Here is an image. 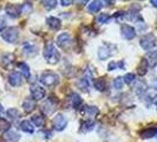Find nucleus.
<instances>
[{
	"label": "nucleus",
	"instance_id": "f257e3e1",
	"mask_svg": "<svg viewBox=\"0 0 157 142\" xmlns=\"http://www.w3.org/2000/svg\"><path fill=\"white\" fill-rule=\"evenodd\" d=\"M44 58L48 64H57L60 61V53L52 41H48L44 46Z\"/></svg>",
	"mask_w": 157,
	"mask_h": 142
},
{
	"label": "nucleus",
	"instance_id": "f03ea898",
	"mask_svg": "<svg viewBox=\"0 0 157 142\" xmlns=\"http://www.w3.org/2000/svg\"><path fill=\"white\" fill-rule=\"evenodd\" d=\"M40 83L46 85V87H55L57 84H59V76L55 73V72H51V71H46L44 73H41L40 76Z\"/></svg>",
	"mask_w": 157,
	"mask_h": 142
},
{
	"label": "nucleus",
	"instance_id": "7ed1b4c3",
	"mask_svg": "<svg viewBox=\"0 0 157 142\" xmlns=\"http://www.w3.org/2000/svg\"><path fill=\"white\" fill-rule=\"evenodd\" d=\"M117 47L113 44H110V43H104L102 46H99L98 49V58L101 61H105L108 58H110L111 56L116 52Z\"/></svg>",
	"mask_w": 157,
	"mask_h": 142
},
{
	"label": "nucleus",
	"instance_id": "20e7f679",
	"mask_svg": "<svg viewBox=\"0 0 157 142\" xmlns=\"http://www.w3.org/2000/svg\"><path fill=\"white\" fill-rule=\"evenodd\" d=\"M1 37L5 41H7L10 44H14L19 37V30L16 26H11L1 33Z\"/></svg>",
	"mask_w": 157,
	"mask_h": 142
},
{
	"label": "nucleus",
	"instance_id": "39448f33",
	"mask_svg": "<svg viewBox=\"0 0 157 142\" xmlns=\"http://www.w3.org/2000/svg\"><path fill=\"white\" fill-rule=\"evenodd\" d=\"M140 45L145 51H150L151 49H154L156 46V37H155V34H152V33L144 34L141 38V40H140Z\"/></svg>",
	"mask_w": 157,
	"mask_h": 142
},
{
	"label": "nucleus",
	"instance_id": "423d86ee",
	"mask_svg": "<svg viewBox=\"0 0 157 142\" xmlns=\"http://www.w3.org/2000/svg\"><path fill=\"white\" fill-rule=\"evenodd\" d=\"M57 45L59 47H62L63 50H70V47L73 45L71 36L67 32L60 33V34L57 37Z\"/></svg>",
	"mask_w": 157,
	"mask_h": 142
},
{
	"label": "nucleus",
	"instance_id": "0eeeda50",
	"mask_svg": "<svg viewBox=\"0 0 157 142\" xmlns=\"http://www.w3.org/2000/svg\"><path fill=\"white\" fill-rule=\"evenodd\" d=\"M30 93H31V96L33 98V101H40L45 97V90L43 88L38 85V84H32L31 88H30Z\"/></svg>",
	"mask_w": 157,
	"mask_h": 142
},
{
	"label": "nucleus",
	"instance_id": "6e6552de",
	"mask_svg": "<svg viewBox=\"0 0 157 142\" xmlns=\"http://www.w3.org/2000/svg\"><path fill=\"white\" fill-rule=\"evenodd\" d=\"M14 61H16L14 53H12V52H6V53H4L2 57H1L0 64H1V66H2L4 69L8 70V69H11V66L13 65Z\"/></svg>",
	"mask_w": 157,
	"mask_h": 142
},
{
	"label": "nucleus",
	"instance_id": "1a4fd4ad",
	"mask_svg": "<svg viewBox=\"0 0 157 142\" xmlns=\"http://www.w3.org/2000/svg\"><path fill=\"white\" fill-rule=\"evenodd\" d=\"M67 126V120L64 116L63 114H57L53 118V127H55L56 130L58 132H62L64 130Z\"/></svg>",
	"mask_w": 157,
	"mask_h": 142
},
{
	"label": "nucleus",
	"instance_id": "9d476101",
	"mask_svg": "<svg viewBox=\"0 0 157 142\" xmlns=\"http://www.w3.org/2000/svg\"><path fill=\"white\" fill-rule=\"evenodd\" d=\"M121 33L125 39H134L136 37V30L132 26L128 25V24H122L121 26Z\"/></svg>",
	"mask_w": 157,
	"mask_h": 142
},
{
	"label": "nucleus",
	"instance_id": "9b49d317",
	"mask_svg": "<svg viewBox=\"0 0 157 142\" xmlns=\"http://www.w3.org/2000/svg\"><path fill=\"white\" fill-rule=\"evenodd\" d=\"M126 18H129L132 22H141L142 17L140 14V6H138V4H132L129 13L126 14Z\"/></svg>",
	"mask_w": 157,
	"mask_h": 142
},
{
	"label": "nucleus",
	"instance_id": "f8f14e48",
	"mask_svg": "<svg viewBox=\"0 0 157 142\" xmlns=\"http://www.w3.org/2000/svg\"><path fill=\"white\" fill-rule=\"evenodd\" d=\"M56 104H57V98H53V96H51V97H48L46 100V102L43 104V111L46 114V115H50V114H52L53 110L56 109Z\"/></svg>",
	"mask_w": 157,
	"mask_h": 142
},
{
	"label": "nucleus",
	"instance_id": "ddd939ff",
	"mask_svg": "<svg viewBox=\"0 0 157 142\" xmlns=\"http://www.w3.org/2000/svg\"><path fill=\"white\" fill-rule=\"evenodd\" d=\"M8 83L12 87H20L23 84V77H21L20 72H17V71L11 72L8 75Z\"/></svg>",
	"mask_w": 157,
	"mask_h": 142
},
{
	"label": "nucleus",
	"instance_id": "4468645a",
	"mask_svg": "<svg viewBox=\"0 0 157 142\" xmlns=\"http://www.w3.org/2000/svg\"><path fill=\"white\" fill-rule=\"evenodd\" d=\"M37 50H38V47L36 46L32 41H26V43L23 45L24 55L27 56V57H32V56H34L36 53H37Z\"/></svg>",
	"mask_w": 157,
	"mask_h": 142
},
{
	"label": "nucleus",
	"instance_id": "2eb2a0df",
	"mask_svg": "<svg viewBox=\"0 0 157 142\" xmlns=\"http://www.w3.org/2000/svg\"><path fill=\"white\" fill-rule=\"evenodd\" d=\"M5 11H6V14L11 18H18L19 14H20V6H17L14 4H7L6 7H5Z\"/></svg>",
	"mask_w": 157,
	"mask_h": 142
},
{
	"label": "nucleus",
	"instance_id": "dca6fc26",
	"mask_svg": "<svg viewBox=\"0 0 157 142\" xmlns=\"http://www.w3.org/2000/svg\"><path fill=\"white\" fill-rule=\"evenodd\" d=\"M135 91L136 94L138 95L140 97H143L144 95L147 94L148 91V85L144 81H138V82H135Z\"/></svg>",
	"mask_w": 157,
	"mask_h": 142
},
{
	"label": "nucleus",
	"instance_id": "f3484780",
	"mask_svg": "<svg viewBox=\"0 0 157 142\" xmlns=\"http://www.w3.org/2000/svg\"><path fill=\"white\" fill-rule=\"evenodd\" d=\"M46 24L50 29H52V30H55V31L59 30V29L62 27V22H60V19L57 18V17H48L46 19Z\"/></svg>",
	"mask_w": 157,
	"mask_h": 142
},
{
	"label": "nucleus",
	"instance_id": "a211bd4d",
	"mask_svg": "<svg viewBox=\"0 0 157 142\" xmlns=\"http://www.w3.org/2000/svg\"><path fill=\"white\" fill-rule=\"evenodd\" d=\"M157 135V127H149V128H145L143 129L141 133H140V136L142 139H151L154 136Z\"/></svg>",
	"mask_w": 157,
	"mask_h": 142
},
{
	"label": "nucleus",
	"instance_id": "6ab92c4d",
	"mask_svg": "<svg viewBox=\"0 0 157 142\" xmlns=\"http://www.w3.org/2000/svg\"><path fill=\"white\" fill-rule=\"evenodd\" d=\"M82 109H83V110H82V114H83V115H87V116H90V117H94V116H97V115L99 114L98 108H97V107H94V105H85V107H83Z\"/></svg>",
	"mask_w": 157,
	"mask_h": 142
},
{
	"label": "nucleus",
	"instance_id": "aec40b11",
	"mask_svg": "<svg viewBox=\"0 0 157 142\" xmlns=\"http://www.w3.org/2000/svg\"><path fill=\"white\" fill-rule=\"evenodd\" d=\"M147 59V62L149 64V68H155L157 65V50L156 51H150L144 57Z\"/></svg>",
	"mask_w": 157,
	"mask_h": 142
},
{
	"label": "nucleus",
	"instance_id": "412c9836",
	"mask_svg": "<svg viewBox=\"0 0 157 142\" xmlns=\"http://www.w3.org/2000/svg\"><path fill=\"white\" fill-rule=\"evenodd\" d=\"M19 128L25 132V133H29V134H32L33 132H34V126L32 124V122L30 121H27V120H24L20 122V124H19Z\"/></svg>",
	"mask_w": 157,
	"mask_h": 142
},
{
	"label": "nucleus",
	"instance_id": "4be33fe9",
	"mask_svg": "<svg viewBox=\"0 0 157 142\" xmlns=\"http://www.w3.org/2000/svg\"><path fill=\"white\" fill-rule=\"evenodd\" d=\"M148 70H149V64H148V62H147L145 58H142L141 63H140L138 68H137L138 75H140V76H144V75L148 73Z\"/></svg>",
	"mask_w": 157,
	"mask_h": 142
},
{
	"label": "nucleus",
	"instance_id": "5701e85b",
	"mask_svg": "<svg viewBox=\"0 0 157 142\" xmlns=\"http://www.w3.org/2000/svg\"><path fill=\"white\" fill-rule=\"evenodd\" d=\"M103 1H91V2H89V5H87V11L90 12V13H97L103 6Z\"/></svg>",
	"mask_w": 157,
	"mask_h": 142
},
{
	"label": "nucleus",
	"instance_id": "b1692460",
	"mask_svg": "<svg viewBox=\"0 0 157 142\" xmlns=\"http://www.w3.org/2000/svg\"><path fill=\"white\" fill-rule=\"evenodd\" d=\"M70 101H71V104H72V107H73L75 109H78L79 107L83 104L82 97H80V96H79L77 93H72V94H71Z\"/></svg>",
	"mask_w": 157,
	"mask_h": 142
},
{
	"label": "nucleus",
	"instance_id": "393cba45",
	"mask_svg": "<svg viewBox=\"0 0 157 142\" xmlns=\"http://www.w3.org/2000/svg\"><path fill=\"white\" fill-rule=\"evenodd\" d=\"M4 137H5V140L8 142H18L20 140V135L16 133V132H13V130H8L6 132L5 134H4Z\"/></svg>",
	"mask_w": 157,
	"mask_h": 142
},
{
	"label": "nucleus",
	"instance_id": "a878e982",
	"mask_svg": "<svg viewBox=\"0 0 157 142\" xmlns=\"http://www.w3.org/2000/svg\"><path fill=\"white\" fill-rule=\"evenodd\" d=\"M23 109L26 114H31L32 111L36 109V101H33V100H26L23 103Z\"/></svg>",
	"mask_w": 157,
	"mask_h": 142
},
{
	"label": "nucleus",
	"instance_id": "bb28decb",
	"mask_svg": "<svg viewBox=\"0 0 157 142\" xmlns=\"http://www.w3.org/2000/svg\"><path fill=\"white\" fill-rule=\"evenodd\" d=\"M18 69L20 70V75H23L25 78H30V68L25 62H20L17 64Z\"/></svg>",
	"mask_w": 157,
	"mask_h": 142
},
{
	"label": "nucleus",
	"instance_id": "cd10ccee",
	"mask_svg": "<svg viewBox=\"0 0 157 142\" xmlns=\"http://www.w3.org/2000/svg\"><path fill=\"white\" fill-rule=\"evenodd\" d=\"M32 124L36 127H43L45 124V118L44 116L41 115V114H36V115H33V117H32Z\"/></svg>",
	"mask_w": 157,
	"mask_h": 142
},
{
	"label": "nucleus",
	"instance_id": "c85d7f7f",
	"mask_svg": "<svg viewBox=\"0 0 157 142\" xmlns=\"http://www.w3.org/2000/svg\"><path fill=\"white\" fill-rule=\"evenodd\" d=\"M92 84H94V89L98 90V91H105V89H106V82L104 81V78L94 79Z\"/></svg>",
	"mask_w": 157,
	"mask_h": 142
},
{
	"label": "nucleus",
	"instance_id": "c756f323",
	"mask_svg": "<svg viewBox=\"0 0 157 142\" xmlns=\"http://www.w3.org/2000/svg\"><path fill=\"white\" fill-rule=\"evenodd\" d=\"M94 128V122L92 120H85L83 123H82V129L80 132H84V133H87V132H91Z\"/></svg>",
	"mask_w": 157,
	"mask_h": 142
},
{
	"label": "nucleus",
	"instance_id": "7c9ffc66",
	"mask_svg": "<svg viewBox=\"0 0 157 142\" xmlns=\"http://www.w3.org/2000/svg\"><path fill=\"white\" fill-rule=\"evenodd\" d=\"M6 115L7 117L11 120V121H17L20 118V112L18 111V109H14V108H11L6 111Z\"/></svg>",
	"mask_w": 157,
	"mask_h": 142
},
{
	"label": "nucleus",
	"instance_id": "2f4dec72",
	"mask_svg": "<svg viewBox=\"0 0 157 142\" xmlns=\"http://www.w3.org/2000/svg\"><path fill=\"white\" fill-rule=\"evenodd\" d=\"M90 85H91V81H90V78H87V77H84V78H82L78 82V87L83 91H89Z\"/></svg>",
	"mask_w": 157,
	"mask_h": 142
},
{
	"label": "nucleus",
	"instance_id": "473e14b6",
	"mask_svg": "<svg viewBox=\"0 0 157 142\" xmlns=\"http://www.w3.org/2000/svg\"><path fill=\"white\" fill-rule=\"evenodd\" d=\"M8 130H11V123L6 118L0 117V133H6Z\"/></svg>",
	"mask_w": 157,
	"mask_h": 142
},
{
	"label": "nucleus",
	"instance_id": "72a5a7b5",
	"mask_svg": "<svg viewBox=\"0 0 157 142\" xmlns=\"http://www.w3.org/2000/svg\"><path fill=\"white\" fill-rule=\"evenodd\" d=\"M117 68H119V69H125V65H124V63L122 61L121 62H110L109 65H108V70L109 71L116 70Z\"/></svg>",
	"mask_w": 157,
	"mask_h": 142
},
{
	"label": "nucleus",
	"instance_id": "f704fd0d",
	"mask_svg": "<svg viewBox=\"0 0 157 142\" xmlns=\"http://www.w3.org/2000/svg\"><path fill=\"white\" fill-rule=\"evenodd\" d=\"M32 12V4L31 2H25L20 6V13L21 14H30Z\"/></svg>",
	"mask_w": 157,
	"mask_h": 142
},
{
	"label": "nucleus",
	"instance_id": "c9c22d12",
	"mask_svg": "<svg viewBox=\"0 0 157 142\" xmlns=\"http://www.w3.org/2000/svg\"><path fill=\"white\" fill-rule=\"evenodd\" d=\"M97 23L98 24H108L111 20V17L108 14V13H102L97 17Z\"/></svg>",
	"mask_w": 157,
	"mask_h": 142
},
{
	"label": "nucleus",
	"instance_id": "e433bc0d",
	"mask_svg": "<svg viewBox=\"0 0 157 142\" xmlns=\"http://www.w3.org/2000/svg\"><path fill=\"white\" fill-rule=\"evenodd\" d=\"M123 79H124V83H126V84H134L135 81H136V76H135V73H126L125 76L123 77Z\"/></svg>",
	"mask_w": 157,
	"mask_h": 142
},
{
	"label": "nucleus",
	"instance_id": "4c0bfd02",
	"mask_svg": "<svg viewBox=\"0 0 157 142\" xmlns=\"http://www.w3.org/2000/svg\"><path fill=\"white\" fill-rule=\"evenodd\" d=\"M43 4H44V6H45L46 10H53L57 6L58 1L57 0H47V1H43Z\"/></svg>",
	"mask_w": 157,
	"mask_h": 142
},
{
	"label": "nucleus",
	"instance_id": "58836bf2",
	"mask_svg": "<svg viewBox=\"0 0 157 142\" xmlns=\"http://www.w3.org/2000/svg\"><path fill=\"white\" fill-rule=\"evenodd\" d=\"M123 85H124V79H123V77H117V78L113 81V87H115V89L121 90L123 88Z\"/></svg>",
	"mask_w": 157,
	"mask_h": 142
},
{
	"label": "nucleus",
	"instance_id": "ea45409f",
	"mask_svg": "<svg viewBox=\"0 0 157 142\" xmlns=\"http://www.w3.org/2000/svg\"><path fill=\"white\" fill-rule=\"evenodd\" d=\"M113 17H115V19L117 20L118 23H121L123 19H125L126 18V12H124V11H119V12H117Z\"/></svg>",
	"mask_w": 157,
	"mask_h": 142
},
{
	"label": "nucleus",
	"instance_id": "a19ab883",
	"mask_svg": "<svg viewBox=\"0 0 157 142\" xmlns=\"http://www.w3.org/2000/svg\"><path fill=\"white\" fill-rule=\"evenodd\" d=\"M6 27V19L4 16H0V32H2Z\"/></svg>",
	"mask_w": 157,
	"mask_h": 142
},
{
	"label": "nucleus",
	"instance_id": "79ce46f5",
	"mask_svg": "<svg viewBox=\"0 0 157 142\" xmlns=\"http://www.w3.org/2000/svg\"><path fill=\"white\" fill-rule=\"evenodd\" d=\"M60 4H62L63 6H70L71 4H73V1H71V0H62Z\"/></svg>",
	"mask_w": 157,
	"mask_h": 142
},
{
	"label": "nucleus",
	"instance_id": "37998d69",
	"mask_svg": "<svg viewBox=\"0 0 157 142\" xmlns=\"http://www.w3.org/2000/svg\"><path fill=\"white\" fill-rule=\"evenodd\" d=\"M152 87H154L155 90H157V77H155V78L152 79Z\"/></svg>",
	"mask_w": 157,
	"mask_h": 142
},
{
	"label": "nucleus",
	"instance_id": "c03bdc74",
	"mask_svg": "<svg viewBox=\"0 0 157 142\" xmlns=\"http://www.w3.org/2000/svg\"><path fill=\"white\" fill-rule=\"evenodd\" d=\"M150 4H151L152 6H155V7H157V0H151V1H150Z\"/></svg>",
	"mask_w": 157,
	"mask_h": 142
},
{
	"label": "nucleus",
	"instance_id": "a18cd8bd",
	"mask_svg": "<svg viewBox=\"0 0 157 142\" xmlns=\"http://www.w3.org/2000/svg\"><path fill=\"white\" fill-rule=\"evenodd\" d=\"M2 112H4V108H2V105H1V104H0V115H1V114H2Z\"/></svg>",
	"mask_w": 157,
	"mask_h": 142
}]
</instances>
